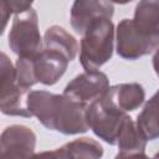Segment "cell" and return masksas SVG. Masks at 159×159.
Instances as JSON below:
<instances>
[{
  "label": "cell",
  "mask_w": 159,
  "mask_h": 159,
  "mask_svg": "<svg viewBox=\"0 0 159 159\" xmlns=\"http://www.w3.org/2000/svg\"><path fill=\"white\" fill-rule=\"evenodd\" d=\"M0 144L1 157L26 158L34 155L36 147V135L26 125L12 124L2 130Z\"/></svg>",
  "instance_id": "obj_8"
},
{
  "label": "cell",
  "mask_w": 159,
  "mask_h": 159,
  "mask_svg": "<svg viewBox=\"0 0 159 159\" xmlns=\"http://www.w3.org/2000/svg\"><path fill=\"white\" fill-rule=\"evenodd\" d=\"M101 99L106 106L127 113L139 108L144 103L145 92L139 83H119L111 86Z\"/></svg>",
  "instance_id": "obj_10"
},
{
  "label": "cell",
  "mask_w": 159,
  "mask_h": 159,
  "mask_svg": "<svg viewBox=\"0 0 159 159\" xmlns=\"http://www.w3.org/2000/svg\"><path fill=\"white\" fill-rule=\"evenodd\" d=\"M27 107L32 117L50 130L66 135L86 133L89 127L87 122V104L80 103L62 94L47 91H30Z\"/></svg>",
  "instance_id": "obj_1"
},
{
  "label": "cell",
  "mask_w": 159,
  "mask_h": 159,
  "mask_svg": "<svg viewBox=\"0 0 159 159\" xmlns=\"http://www.w3.org/2000/svg\"><path fill=\"white\" fill-rule=\"evenodd\" d=\"M15 77L17 84L26 89L39 83L34 68V57H17L15 63Z\"/></svg>",
  "instance_id": "obj_17"
},
{
  "label": "cell",
  "mask_w": 159,
  "mask_h": 159,
  "mask_svg": "<svg viewBox=\"0 0 159 159\" xmlns=\"http://www.w3.org/2000/svg\"><path fill=\"white\" fill-rule=\"evenodd\" d=\"M138 25L148 29L159 27V0H139L135 6L134 19Z\"/></svg>",
  "instance_id": "obj_16"
},
{
  "label": "cell",
  "mask_w": 159,
  "mask_h": 159,
  "mask_svg": "<svg viewBox=\"0 0 159 159\" xmlns=\"http://www.w3.org/2000/svg\"><path fill=\"white\" fill-rule=\"evenodd\" d=\"M39 157L52 158H75V159H97L103 155L102 145L92 138H78L63 144L62 147L52 150L37 154Z\"/></svg>",
  "instance_id": "obj_13"
},
{
  "label": "cell",
  "mask_w": 159,
  "mask_h": 159,
  "mask_svg": "<svg viewBox=\"0 0 159 159\" xmlns=\"http://www.w3.org/2000/svg\"><path fill=\"white\" fill-rule=\"evenodd\" d=\"M9 46L17 57H35L42 51L39 17L32 7L15 15L9 32Z\"/></svg>",
  "instance_id": "obj_4"
},
{
  "label": "cell",
  "mask_w": 159,
  "mask_h": 159,
  "mask_svg": "<svg viewBox=\"0 0 159 159\" xmlns=\"http://www.w3.org/2000/svg\"><path fill=\"white\" fill-rule=\"evenodd\" d=\"M112 4H119V5H124V4H128L132 0H109Z\"/></svg>",
  "instance_id": "obj_20"
},
{
  "label": "cell",
  "mask_w": 159,
  "mask_h": 159,
  "mask_svg": "<svg viewBox=\"0 0 159 159\" xmlns=\"http://www.w3.org/2000/svg\"><path fill=\"white\" fill-rule=\"evenodd\" d=\"M128 114L118 112L106 106L102 99H97L87 107V122L89 129L106 143L117 144L119 132Z\"/></svg>",
  "instance_id": "obj_6"
},
{
  "label": "cell",
  "mask_w": 159,
  "mask_h": 159,
  "mask_svg": "<svg viewBox=\"0 0 159 159\" xmlns=\"http://www.w3.org/2000/svg\"><path fill=\"white\" fill-rule=\"evenodd\" d=\"M43 43H45V48L56 50L63 53L70 61L75 60L78 52L77 40L63 27L57 25L50 26L46 30L43 36Z\"/></svg>",
  "instance_id": "obj_14"
},
{
  "label": "cell",
  "mask_w": 159,
  "mask_h": 159,
  "mask_svg": "<svg viewBox=\"0 0 159 159\" xmlns=\"http://www.w3.org/2000/svg\"><path fill=\"white\" fill-rule=\"evenodd\" d=\"M113 14L114 6L109 0H75L70 15L71 26L77 34L83 35L96 19H112Z\"/></svg>",
  "instance_id": "obj_9"
},
{
  "label": "cell",
  "mask_w": 159,
  "mask_h": 159,
  "mask_svg": "<svg viewBox=\"0 0 159 159\" xmlns=\"http://www.w3.org/2000/svg\"><path fill=\"white\" fill-rule=\"evenodd\" d=\"M70 62L63 53L43 47L42 51L34 57V68L39 83L45 86L55 84L65 75Z\"/></svg>",
  "instance_id": "obj_11"
},
{
  "label": "cell",
  "mask_w": 159,
  "mask_h": 159,
  "mask_svg": "<svg viewBox=\"0 0 159 159\" xmlns=\"http://www.w3.org/2000/svg\"><path fill=\"white\" fill-rule=\"evenodd\" d=\"M147 142L148 139L139 130L137 123L129 116H127L117 140V145H118L117 158L147 157L145 155Z\"/></svg>",
  "instance_id": "obj_12"
},
{
  "label": "cell",
  "mask_w": 159,
  "mask_h": 159,
  "mask_svg": "<svg viewBox=\"0 0 159 159\" xmlns=\"http://www.w3.org/2000/svg\"><path fill=\"white\" fill-rule=\"evenodd\" d=\"M154 157H159V153H157V154H155V155H154Z\"/></svg>",
  "instance_id": "obj_21"
},
{
  "label": "cell",
  "mask_w": 159,
  "mask_h": 159,
  "mask_svg": "<svg viewBox=\"0 0 159 159\" xmlns=\"http://www.w3.org/2000/svg\"><path fill=\"white\" fill-rule=\"evenodd\" d=\"M117 53L124 60H137L159 47V27L148 29L133 19H123L116 30Z\"/></svg>",
  "instance_id": "obj_3"
},
{
  "label": "cell",
  "mask_w": 159,
  "mask_h": 159,
  "mask_svg": "<svg viewBox=\"0 0 159 159\" xmlns=\"http://www.w3.org/2000/svg\"><path fill=\"white\" fill-rule=\"evenodd\" d=\"M153 68H154L157 76L159 77V47L155 50V53L153 56Z\"/></svg>",
  "instance_id": "obj_19"
},
{
  "label": "cell",
  "mask_w": 159,
  "mask_h": 159,
  "mask_svg": "<svg viewBox=\"0 0 159 159\" xmlns=\"http://www.w3.org/2000/svg\"><path fill=\"white\" fill-rule=\"evenodd\" d=\"M0 108L6 116L32 117L27 107V97L30 89L17 84L15 77V66H12L6 53L0 55Z\"/></svg>",
  "instance_id": "obj_5"
},
{
  "label": "cell",
  "mask_w": 159,
  "mask_h": 159,
  "mask_svg": "<svg viewBox=\"0 0 159 159\" xmlns=\"http://www.w3.org/2000/svg\"><path fill=\"white\" fill-rule=\"evenodd\" d=\"M114 25L111 19H96L84 31L80 46V62L86 71H97L113 55Z\"/></svg>",
  "instance_id": "obj_2"
},
{
  "label": "cell",
  "mask_w": 159,
  "mask_h": 159,
  "mask_svg": "<svg viewBox=\"0 0 159 159\" xmlns=\"http://www.w3.org/2000/svg\"><path fill=\"white\" fill-rule=\"evenodd\" d=\"M135 123L148 140L159 138V89L144 104Z\"/></svg>",
  "instance_id": "obj_15"
},
{
  "label": "cell",
  "mask_w": 159,
  "mask_h": 159,
  "mask_svg": "<svg viewBox=\"0 0 159 159\" xmlns=\"http://www.w3.org/2000/svg\"><path fill=\"white\" fill-rule=\"evenodd\" d=\"M109 87V80L106 73L98 70L84 71L66 84L63 94L73 101L88 106L102 98Z\"/></svg>",
  "instance_id": "obj_7"
},
{
  "label": "cell",
  "mask_w": 159,
  "mask_h": 159,
  "mask_svg": "<svg viewBox=\"0 0 159 159\" xmlns=\"http://www.w3.org/2000/svg\"><path fill=\"white\" fill-rule=\"evenodd\" d=\"M34 0H0V4L5 5L11 14H22L31 9Z\"/></svg>",
  "instance_id": "obj_18"
}]
</instances>
